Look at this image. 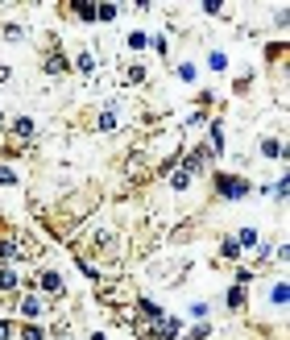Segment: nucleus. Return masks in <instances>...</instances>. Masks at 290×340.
<instances>
[{
	"mask_svg": "<svg viewBox=\"0 0 290 340\" xmlns=\"http://www.w3.org/2000/svg\"><path fill=\"white\" fill-rule=\"evenodd\" d=\"M42 286L46 290H62V278H58V274H42Z\"/></svg>",
	"mask_w": 290,
	"mask_h": 340,
	"instance_id": "6",
	"label": "nucleus"
},
{
	"mask_svg": "<svg viewBox=\"0 0 290 340\" xmlns=\"http://www.w3.org/2000/svg\"><path fill=\"white\" fill-rule=\"evenodd\" d=\"M0 253H4V257H17V253H21V249H17V241H13V237H8V241H4V245H0Z\"/></svg>",
	"mask_w": 290,
	"mask_h": 340,
	"instance_id": "13",
	"label": "nucleus"
},
{
	"mask_svg": "<svg viewBox=\"0 0 290 340\" xmlns=\"http://www.w3.org/2000/svg\"><path fill=\"white\" fill-rule=\"evenodd\" d=\"M17 311L25 315V324H29V320H38V315H42V303L33 299V295H25V299H21V307H17Z\"/></svg>",
	"mask_w": 290,
	"mask_h": 340,
	"instance_id": "2",
	"label": "nucleus"
},
{
	"mask_svg": "<svg viewBox=\"0 0 290 340\" xmlns=\"http://www.w3.org/2000/svg\"><path fill=\"white\" fill-rule=\"evenodd\" d=\"M96 17L100 21H112L116 17V4H96Z\"/></svg>",
	"mask_w": 290,
	"mask_h": 340,
	"instance_id": "8",
	"label": "nucleus"
},
{
	"mask_svg": "<svg viewBox=\"0 0 290 340\" xmlns=\"http://www.w3.org/2000/svg\"><path fill=\"white\" fill-rule=\"evenodd\" d=\"M0 121H4V108H0Z\"/></svg>",
	"mask_w": 290,
	"mask_h": 340,
	"instance_id": "21",
	"label": "nucleus"
},
{
	"mask_svg": "<svg viewBox=\"0 0 290 340\" xmlns=\"http://www.w3.org/2000/svg\"><path fill=\"white\" fill-rule=\"evenodd\" d=\"M91 67H96V58H91V54H79V71L91 75Z\"/></svg>",
	"mask_w": 290,
	"mask_h": 340,
	"instance_id": "11",
	"label": "nucleus"
},
{
	"mask_svg": "<svg viewBox=\"0 0 290 340\" xmlns=\"http://www.w3.org/2000/svg\"><path fill=\"white\" fill-rule=\"evenodd\" d=\"M21 336H25V340H42V328L38 324H25V328H21Z\"/></svg>",
	"mask_w": 290,
	"mask_h": 340,
	"instance_id": "10",
	"label": "nucleus"
},
{
	"mask_svg": "<svg viewBox=\"0 0 290 340\" xmlns=\"http://www.w3.org/2000/svg\"><path fill=\"white\" fill-rule=\"evenodd\" d=\"M13 129H17V137H29V133H33V121H29V116H21Z\"/></svg>",
	"mask_w": 290,
	"mask_h": 340,
	"instance_id": "7",
	"label": "nucleus"
},
{
	"mask_svg": "<svg viewBox=\"0 0 290 340\" xmlns=\"http://www.w3.org/2000/svg\"><path fill=\"white\" fill-rule=\"evenodd\" d=\"M13 336V324H0V340H8Z\"/></svg>",
	"mask_w": 290,
	"mask_h": 340,
	"instance_id": "20",
	"label": "nucleus"
},
{
	"mask_svg": "<svg viewBox=\"0 0 290 340\" xmlns=\"http://www.w3.org/2000/svg\"><path fill=\"white\" fill-rule=\"evenodd\" d=\"M13 183H17V174L8 170V166H0V187H13Z\"/></svg>",
	"mask_w": 290,
	"mask_h": 340,
	"instance_id": "12",
	"label": "nucleus"
},
{
	"mask_svg": "<svg viewBox=\"0 0 290 340\" xmlns=\"http://www.w3.org/2000/svg\"><path fill=\"white\" fill-rule=\"evenodd\" d=\"M220 253H224V257H228V262H232V257H236V253H240V245H236V241H224V245H220Z\"/></svg>",
	"mask_w": 290,
	"mask_h": 340,
	"instance_id": "9",
	"label": "nucleus"
},
{
	"mask_svg": "<svg viewBox=\"0 0 290 340\" xmlns=\"http://www.w3.org/2000/svg\"><path fill=\"white\" fill-rule=\"evenodd\" d=\"M129 83H145V67H133V71H129Z\"/></svg>",
	"mask_w": 290,
	"mask_h": 340,
	"instance_id": "16",
	"label": "nucleus"
},
{
	"mask_svg": "<svg viewBox=\"0 0 290 340\" xmlns=\"http://www.w3.org/2000/svg\"><path fill=\"white\" fill-rule=\"evenodd\" d=\"M17 282H21V278H17V270H8V266L0 270V290H13Z\"/></svg>",
	"mask_w": 290,
	"mask_h": 340,
	"instance_id": "3",
	"label": "nucleus"
},
{
	"mask_svg": "<svg viewBox=\"0 0 290 340\" xmlns=\"http://www.w3.org/2000/svg\"><path fill=\"white\" fill-rule=\"evenodd\" d=\"M178 79H187V83H191V79H195V67H191V63H182V67H178Z\"/></svg>",
	"mask_w": 290,
	"mask_h": 340,
	"instance_id": "19",
	"label": "nucleus"
},
{
	"mask_svg": "<svg viewBox=\"0 0 290 340\" xmlns=\"http://www.w3.org/2000/svg\"><path fill=\"white\" fill-rule=\"evenodd\" d=\"M236 245H257V232H253V228H245V232H240V241Z\"/></svg>",
	"mask_w": 290,
	"mask_h": 340,
	"instance_id": "18",
	"label": "nucleus"
},
{
	"mask_svg": "<svg viewBox=\"0 0 290 340\" xmlns=\"http://www.w3.org/2000/svg\"><path fill=\"white\" fill-rule=\"evenodd\" d=\"M220 149H224V129L212 125V154H220Z\"/></svg>",
	"mask_w": 290,
	"mask_h": 340,
	"instance_id": "5",
	"label": "nucleus"
},
{
	"mask_svg": "<svg viewBox=\"0 0 290 340\" xmlns=\"http://www.w3.org/2000/svg\"><path fill=\"white\" fill-rule=\"evenodd\" d=\"M216 191L228 195V199H240V195H249V183L236 179V174H220V179H216Z\"/></svg>",
	"mask_w": 290,
	"mask_h": 340,
	"instance_id": "1",
	"label": "nucleus"
},
{
	"mask_svg": "<svg viewBox=\"0 0 290 340\" xmlns=\"http://www.w3.org/2000/svg\"><path fill=\"white\" fill-rule=\"evenodd\" d=\"M240 303H245V290L236 286V290H232V295H228V307H240Z\"/></svg>",
	"mask_w": 290,
	"mask_h": 340,
	"instance_id": "14",
	"label": "nucleus"
},
{
	"mask_svg": "<svg viewBox=\"0 0 290 340\" xmlns=\"http://www.w3.org/2000/svg\"><path fill=\"white\" fill-rule=\"evenodd\" d=\"M170 183H174V187H178V191H182V187H187V183H191V174H187V170H178V174H174V179H170Z\"/></svg>",
	"mask_w": 290,
	"mask_h": 340,
	"instance_id": "15",
	"label": "nucleus"
},
{
	"mask_svg": "<svg viewBox=\"0 0 290 340\" xmlns=\"http://www.w3.org/2000/svg\"><path fill=\"white\" fill-rule=\"evenodd\" d=\"M149 38H145V33H133V38H129V50H141V46H145Z\"/></svg>",
	"mask_w": 290,
	"mask_h": 340,
	"instance_id": "17",
	"label": "nucleus"
},
{
	"mask_svg": "<svg viewBox=\"0 0 290 340\" xmlns=\"http://www.w3.org/2000/svg\"><path fill=\"white\" fill-rule=\"evenodd\" d=\"M46 71H50V75L66 71V58H62V54H50V58H46Z\"/></svg>",
	"mask_w": 290,
	"mask_h": 340,
	"instance_id": "4",
	"label": "nucleus"
}]
</instances>
